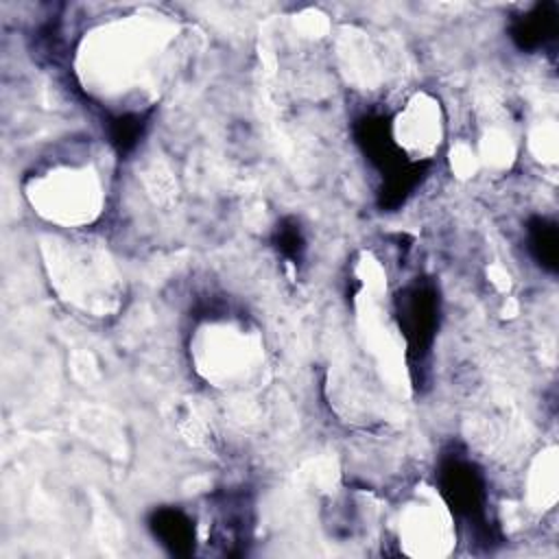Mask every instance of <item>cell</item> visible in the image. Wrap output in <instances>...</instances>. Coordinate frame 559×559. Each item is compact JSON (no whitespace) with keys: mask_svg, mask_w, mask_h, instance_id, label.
<instances>
[{"mask_svg":"<svg viewBox=\"0 0 559 559\" xmlns=\"http://www.w3.org/2000/svg\"><path fill=\"white\" fill-rule=\"evenodd\" d=\"M441 301L430 280H413L395 297V319L406 343L408 358L421 362L439 330Z\"/></svg>","mask_w":559,"mask_h":559,"instance_id":"1","label":"cell"},{"mask_svg":"<svg viewBox=\"0 0 559 559\" xmlns=\"http://www.w3.org/2000/svg\"><path fill=\"white\" fill-rule=\"evenodd\" d=\"M437 491L459 520L485 524L487 483L480 467L459 452H448L437 465Z\"/></svg>","mask_w":559,"mask_h":559,"instance_id":"2","label":"cell"},{"mask_svg":"<svg viewBox=\"0 0 559 559\" xmlns=\"http://www.w3.org/2000/svg\"><path fill=\"white\" fill-rule=\"evenodd\" d=\"M352 135L367 162L382 175L402 164L406 157L393 138V127L384 114H362L352 124Z\"/></svg>","mask_w":559,"mask_h":559,"instance_id":"3","label":"cell"},{"mask_svg":"<svg viewBox=\"0 0 559 559\" xmlns=\"http://www.w3.org/2000/svg\"><path fill=\"white\" fill-rule=\"evenodd\" d=\"M559 31V4L535 2L524 13L515 15L509 24V37L522 52L546 48Z\"/></svg>","mask_w":559,"mask_h":559,"instance_id":"4","label":"cell"},{"mask_svg":"<svg viewBox=\"0 0 559 559\" xmlns=\"http://www.w3.org/2000/svg\"><path fill=\"white\" fill-rule=\"evenodd\" d=\"M148 528L153 537L177 557H188L194 552L197 531L192 518L177 507H157L148 515Z\"/></svg>","mask_w":559,"mask_h":559,"instance_id":"5","label":"cell"},{"mask_svg":"<svg viewBox=\"0 0 559 559\" xmlns=\"http://www.w3.org/2000/svg\"><path fill=\"white\" fill-rule=\"evenodd\" d=\"M428 162L404 159L402 164L384 173L378 188V207L384 212H395L397 207H402L419 188V183L428 177Z\"/></svg>","mask_w":559,"mask_h":559,"instance_id":"6","label":"cell"},{"mask_svg":"<svg viewBox=\"0 0 559 559\" xmlns=\"http://www.w3.org/2000/svg\"><path fill=\"white\" fill-rule=\"evenodd\" d=\"M526 249L539 269L557 273L559 269V227L546 216H531L526 223Z\"/></svg>","mask_w":559,"mask_h":559,"instance_id":"7","label":"cell"},{"mask_svg":"<svg viewBox=\"0 0 559 559\" xmlns=\"http://www.w3.org/2000/svg\"><path fill=\"white\" fill-rule=\"evenodd\" d=\"M148 111H122L107 120L109 144L120 157L129 155L138 146L148 127Z\"/></svg>","mask_w":559,"mask_h":559,"instance_id":"8","label":"cell"},{"mask_svg":"<svg viewBox=\"0 0 559 559\" xmlns=\"http://www.w3.org/2000/svg\"><path fill=\"white\" fill-rule=\"evenodd\" d=\"M271 242H273L275 251L286 262H290L295 266L301 264V260L306 255V236L295 216H284L277 221V225L273 227V234H271Z\"/></svg>","mask_w":559,"mask_h":559,"instance_id":"9","label":"cell"}]
</instances>
